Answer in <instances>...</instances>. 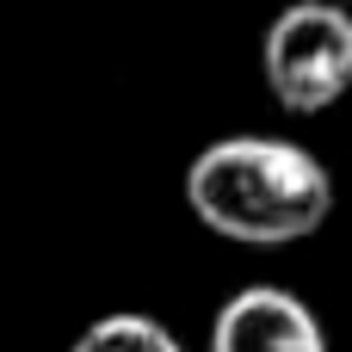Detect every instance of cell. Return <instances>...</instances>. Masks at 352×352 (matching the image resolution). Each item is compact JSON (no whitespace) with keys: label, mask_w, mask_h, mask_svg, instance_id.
Returning <instances> with one entry per match:
<instances>
[{"label":"cell","mask_w":352,"mask_h":352,"mask_svg":"<svg viewBox=\"0 0 352 352\" xmlns=\"http://www.w3.org/2000/svg\"><path fill=\"white\" fill-rule=\"evenodd\" d=\"M210 352H328V328L297 291L241 285L210 322Z\"/></svg>","instance_id":"cell-3"},{"label":"cell","mask_w":352,"mask_h":352,"mask_svg":"<svg viewBox=\"0 0 352 352\" xmlns=\"http://www.w3.org/2000/svg\"><path fill=\"white\" fill-rule=\"evenodd\" d=\"M260 74L291 118H316L352 93V6L291 0L260 43Z\"/></svg>","instance_id":"cell-2"},{"label":"cell","mask_w":352,"mask_h":352,"mask_svg":"<svg viewBox=\"0 0 352 352\" xmlns=\"http://www.w3.org/2000/svg\"><path fill=\"white\" fill-rule=\"evenodd\" d=\"M340 6H352V0H340Z\"/></svg>","instance_id":"cell-5"},{"label":"cell","mask_w":352,"mask_h":352,"mask_svg":"<svg viewBox=\"0 0 352 352\" xmlns=\"http://www.w3.org/2000/svg\"><path fill=\"white\" fill-rule=\"evenodd\" d=\"M186 210L235 248H297L334 217V173L285 136H217L186 161Z\"/></svg>","instance_id":"cell-1"},{"label":"cell","mask_w":352,"mask_h":352,"mask_svg":"<svg viewBox=\"0 0 352 352\" xmlns=\"http://www.w3.org/2000/svg\"><path fill=\"white\" fill-rule=\"evenodd\" d=\"M68 352H186V346H179V334L167 322L118 309V316H99L93 328H80V340Z\"/></svg>","instance_id":"cell-4"}]
</instances>
